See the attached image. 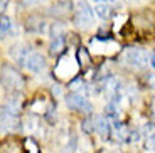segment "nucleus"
I'll list each match as a JSON object with an SVG mask.
<instances>
[{
	"label": "nucleus",
	"mask_w": 155,
	"mask_h": 153,
	"mask_svg": "<svg viewBox=\"0 0 155 153\" xmlns=\"http://www.w3.org/2000/svg\"><path fill=\"white\" fill-rule=\"evenodd\" d=\"M145 146H147V150H152V151H155V131L152 135H148L147 140H145Z\"/></svg>",
	"instance_id": "obj_16"
},
{
	"label": "nucleus",
	"mask_w": 155,
	"mask_h": 153,
	"mask_svg": "<svg viewBox=\"0 0 155 153\" xmlns=\"http://www.w3.org/2000/svg\"><path fill=\"white\" fill-rule=\"evenodd\" d=\"M27 4H35V2H41V0H25Z\"/></svg>",
	"instance_id": "obj_20"
},
{
	"label": "nucleus",
	"mask_w": 155,
	"mask_h": 153,
	"mask_svg": "<svg viewBox=\"0 0 155 153\" xmlns=\"http://www.w3.org/2000/svg\"><path fill=\"white\" fill-rule=\"evenodd\" d=\"M64 101H66V106L69 109H74L78 113H86L88 115V113L93 111V104L89 103L83 94H79V93H69L64 98Z\"/></svg>",
	"instance_id": "obj_5"
},
{
	"label": "nucleus",
	"mask_w": 155,
	"mask_h": 153,
	"mask_svg": "<svg viewBox=\"0 0 155 153\" xmlns=\"http://www.w3.org/2000/svg\"><path fill=\"white\" fill-rule=\"evenodd\" d=\"M10 29H12V20L7 15H0V39H4L10 32Z\"/></svg>",
	"instance_id": "obj_11"
},
{
	"label": "nucleus",
	"mask_w": 155,
	"mask_h": 153,
	"mask_svg": "<svg viewBox=\"0 0 155 153\" xmlns=\"http://www.w3.org/2000/svg\"><path fill=\"white\" fill-rule=\"evenodd\" d=\"M12 57L15 59L17 64L25 67L31 73H42L46 71V59L39 52L29 49L27 46H17L15 49H12Z\"/></svg>",
	"instance_id": "obj_1"
},
{
	"label": "nucleus",
	"mask_w": 155,
	"mask_h": 153,
	"mask_svg": "<svg viewBox=\"0 0 155 153\" xmlns=\"http://www.w3.org/2000/svg\"><path fill=\"white\" fill-rule=\"evenodd\" d=\"M78 57H79V62H81V66L83 64H86V62L89 61V57H88V54H86V49H79L78 50Z\"/></svg>",
	"instance_id": "obj_17"
},
{
	"label": "nucleus",
	"mask_w": 155,
	"mask_h": 153,
	"mask_svg": "<svg viewBox=\"0 0 155 153\" xmlns=\"http://www.w3.org/2000/svg\"><path fill=\"white\" fill-rule=\"evenodd\" d=\"M103 91H105L106 98L110 99V103H118L121 99V83L118 77L115 76H110V77H105V84H103Z\"/></svg>",
	"instance_id": "obj_6"
},
{
	"label": "nucleus",
	"mask_w": 155,
	"mask_h": 153,
	"mask_svg": "<svg viewBox=\"0 0 155 153\" xmlns=\"http://www.w3.org/2000/svg\"><path fill=\"white\" fill-rule=\"evenodd\" d=\"M7 4H8V0H0V12H4V10H5Z\"/></svg>",
	"instance_id": "obj_18"
},
{
	"label": "nucleus",
	"mask_w": 155,
	"mask_h": 153,
	"mask_svg": "<svg viewBox=\"0 0 155 153\" xmlns=\"http://www.w3.org/2000/svg\"><path fill=\"white\" fill-rule=\"evenodd\" d=\"M25 148L29 150V153H39L37 143H35L34 138H27V140H25Z\"/></svg>",
	"instance_id": "obj_15"
},
{
	"label": "nucleus",
	"mask_w": 155,
	"mask_h": 153,
	"mask_svg": "<svg viewBox=\"0 0 155 153\" xmlns=\"http://www.w3.org/2000/svg\"><path fill=\"white\" fill-rule=\"evenodd\" d=\"M66 46V41H64V34H62V29L59 27V24L52 25V39H51V46H49V52L52 56L59 54Z\"/></svg>",
	"instance_id": "obj_8"
},
{
	"label": "nucleus",
	"mask_w": 155,
	"mask_h": 153,
	"mask_svg": "<svg viewBox=\"0 0 155 153\" xmlns=\"http://www.w3.org/2000/svg\"><path fill=\"white\" fill-rule=\"evenodd\" d=\"M0 83L4 84L5 89H8L12 93L22 91L24 86H25V81H24L22 74L10 64L2 66V69H0Z\"/></svg>",
	"instance_id": "obj_2"
},
{
	"label": "nucleus",
	"mask_w": 155,
	"mask_h": 153,
	"mask_svg": "<svg viewBox=\"0 0 155 153\" xmlns=\"http://www.w3.org/2000/svg\"><path fill=\"white\" fill-rule=\"evenodd\" d=\"M94 12H96V15L103 20L111 17V8L108 7V4H98L96 7H94Z\"/></svg>",
	"instance_id": "obj_12"
},
{
	"label": "nucleus",
	"mask_w": 155,
	"mask_h": 153,
	"mask_svg": "<svg viewBox=\"0 0 155 153\" xmlns=\"http://www.w3.org/2000/svg\"><path fill=\"white\" fill-rule=\"evenodd\" d=\"M93 22H94V10L84 0L78 2L76 10H74V24H76V27L88 29V27L93 25Z\"/></svg>",
	"instance_id": "obj_3"
},
{
	"label": "nucleus",
	"mask_w": 155,
	"mask_h": 153,
	"mask_svg": "<svg viewBox=\"0 0 155 153\" xmlns=\"http://www.w3.org/2000/svg\"><path fill=\"white\" fill-rule=\"evenodd\" d=\"M96 2H115V0H96Z\"/></svg>",
	"instance_id": "obj_21"
},
{
	"label": "nucleus",
	"mask_w": 155,
	"mask_h": 153,
	"mask_svg": "<svg viewBox=\"0 0 155 153\" xmlns=\"http://www.w3.org/2000/svg\"><path fill=\"white\" fill-rule=\"evenodd\" d=\"M81 130L84 131L86 135L94 133V125H93V119H83V121H81Z\"/></svg>",
	"instance_id": "obj_14"
},
{
	"label": "nucleus",
	"mask_w": 155,
	"mask_h": 153,
	"mask_svg": "<svg viewBox=\"0 0 155 153\" xmlns=\"http://www.w3.org/2000/svg\"><path fill=\"white\" fill-rule=\"evenodd\" d=\"M15 123H17V116L10 115L7 109L0 108V135L10 131L12 128L15 126Z\"/></svg>",
	"instance_id": "obj_9"
},
{
	"label": "nucleus",
	"mask_w": 155,
	"mask_h": 153,
	"mask_svg": "<svg viewBox=\"0 0 155 153\" xmlns=\"http://www.w3.org/2000/svg\"><path fill=\"white\" fill-rule=\"evenodd\" d=\"M148 52L142 47H128L123 54V61L132 67L143 69L148 66Z\"/></svg>",
	"instance_id": "obj_4"
},
{
	"label": "nucleus",
	"mask_w": 155,
	"mask_h": 153,
	"mask_svg": "<svg viewBox=\"0 0 155 153\" xmlns=\"http://www.w3.org/2000/svg\"><path fill=\"white\" fill-rule=\"evenodd\" d=\"M150 64H152V67H155V50L152 52V56H150Z\"/></svg>",
	"instance_id": "obj_19"
},
{
	"label": "nucleus",
	"mask_w": 155,
	"mask_h": 153,
	"mask_svg": "<svg viewBox=\"0 0 155 153\" xmlns=\"http://www.w3.org/2000/svg\"><path fill=\"white\" fill-rule=\"evenodd\" d=\"M93 125H94V131L100 135L103 140H108L113 133V125H111V119L105 115H100L93 119Z\"/></svg>",
	"instance_id": "obj_7"
},
{
	"label": "nucleus",
	"mask_w": 155,
	"mask_h": 153,
	"mask_svg": "<svg viewBox=\"0 0 155 153\" xmlns=\"http://www.w3.org/2000/svg\"><path fill=\"white\" fill-rule=\"evenodd\" d=\"M68 88L73 93H81V89L84 88V81H83L81 77H76V79H73L69 84H68Z\"/></svg>",
	"instance_id": "obj_13"
},
{
	"label": "nucleus",
	"mask_w": 155,
	"mask_h": 153,
	"mask_svg": "<svg viewBox=\"0 0 155 153\" xmlns=\"http://www.w3.org/2000/svg\"><path fill=\"white\" fill-rule=\"evenodd\" d=\"M4 109H7L10 115H14V116H19V113H20V98L17 94H14V96H10L7 99V103H5V106H4Z\"/></svg>",
	"instance_id": "obj_10"
}]
</instances>
